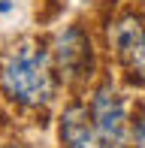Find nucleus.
Returning a JSON list of instances; mask_svg holds the SVG:
<instances>
[{"label":"nucleus","instance_id":"1","mask_svg":"<svg viewBox=\"0 0 145 148\" xmlns=\"http://www.w3.org/2000/svg\"><path fill=\"white\" fill-rule=\"evenodd\" d=\"M0 88L18 106H45L55 94L51 64L34 42H18L0 64Z\"/></svg>","mask_w":145,"mask_h":148},{"label":"nucleus","instance_id":"2","mask_svg":"<svg viewBox=\"0 0 145 148\" xmlns=\"http://www.w3.org/2000/svg\"><path fill=\"white\" fill-rule=\"evenodd\" d=\"M51 60H55V70L61 73L64 82L79 85L91 76L94 70V49H91V39L79 24H70L55 36L51 45Z\"/></svg>","mask_w":145,"mask_h":148},{"label":"nucleus","instance_id":"3","mask_svg":"<svg viewBox=\"0 0 145 148\" xmlns=\"http://www.w3.org/2000/svg\"><path fill=\"white\" fill-rule=\"evenodd\" d=\"M91 118L103 139V148H121L127 139V109L124 100L112 85H100L91 97Z\"/></svg>","mask_w":145,"mask_h":148},{"label":"nucleus","instance_id":"4","mask_svg":"<svg viewBox=\"0 0 145 148\" xmlns=\"http://www.w3.org/2000/svg\"><path fill=\"white\" fill-rule=\"evenodd\" d=\"M109 39L130 76L145 85V24L136 15H124L109 27Z\"/></svg>","mask_w":145,"mask_h":148},{"label":"nucleus","instance_id":"5","mask_svg":"<svg viewBox=\"0 0 145 148\" xmlns=\"http://www.w3.org/2000/svg\"><path fill=\"white\" fill-rule=\"evenodd\" d=\"M57 139L64 148H103V139L97 133V124L85 106L72 103L61 112V124H57Z\"/></svg>","mask_w":145,"mask_h":148},{"label":"nucleus","instance_id":"6","mask_svg":"<svg viewBox=\"0 0 145 148\" xmlns=\"http://www.w3.org/2000/svg\"><path fill=\"white\" fill-rule=\"evenodd\" d=\"M130 139H133V148H145V115H139V118L133 121Z\"/></svg>","mask_w":145,"mask_h":148},{"label":"nucleus","instance_id":"7","mask_svg":"<svg viewBox=\"0 0 145 148\" xmlns=\"http://www.w3.org/2000/svg\"><path fill=\"white\" fill-rule=\"evenodd\" d=\"M12 9V3H6V0H0V12H9Z\"/></svg>","mask_w":145,"mask_h":148}]
</instances>
